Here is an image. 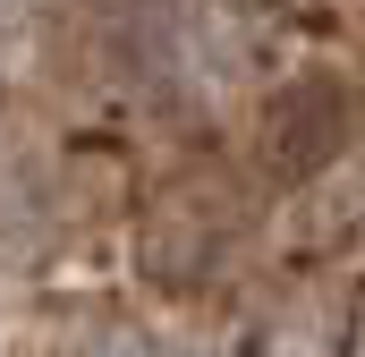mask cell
<instances>
[{
    "instance_id": "cell-1",
    "label": "cell",
    "mask_w": 365,
    "mask_h": 357,
    "mask_svg": "<svg viewBox=\"0 0 365 357\" xmlns=\"http://www.w3.org/2000/svg\"><path fill=\"white\" fill-rule=\"evenodd\" d=\"M331 128H340V94H331V77H306V86L280 94V111H272V136H280V145H323Z\"/></svg>"
}]
</instances>
